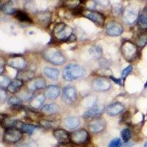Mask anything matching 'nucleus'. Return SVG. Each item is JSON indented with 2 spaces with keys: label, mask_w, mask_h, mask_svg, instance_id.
<instances>
[{
  "label": "nucleus",
  "mask_w": 147,
  "mask_h": 147,
  "mask_svg": "<svg viewBox=\"0 0 147 147\" xmlns=\"http://www.w3.org/2000/svg\"><path fill=\"white\" fill-rule=\"evenodd\" d=\"M47 88V82L42 77L33 78L27 82V88L30 91H36Z\"/></svg>",
  "instance_id": "14"
},
{
  "label": "nucleus",
  "mask_w": 147,
  "mask_h": 147,
  "mask_svg": "<svg viewBox=\"0 0 147 147\" xmlns=\"http://www.w3.org/2000/svg\"><path fill=\"white\" fill-rule=\"evenodd\" d=\"M43 73L46 77L52 80H57L60 75V71L57 69L52 67H45L43 69Z\"/></svg>",
  "instance_id": "25"
},
{
  "label": "nucleus",
  "mask_w": 147,
  "mask_h": 147,
  "mask_svg": "<svg viewBox=\"0 0 147 147\" xmlns=\"http://www.w3.org/2000/svg\"><path fill=\"white\" fill-rule=\"evenodd\" d=\"M40 111L44 115H55L60 111V106L55 103L48 104V105L43 106L40 109Z\"/></svg>",
  "instance_id": "21"
},
{
  "label": "nucleus",
  "mask_w": 147,
  "mask_h": 147,
  "mask_svg": "<svg viewBox=\"0 0 147 147\" xmlns=\"http://www.w3.org/2000/svg\"><path fill=\"white\" fill-rule=\"evenodd\" d=\"M123 13H124L123 16L127 23L133 24L136 22V21H138L139 14L138 13L137 10H135L133 7H128Z\"/></svg>",
  "instance_id": "18"
},
{
  "label": "nucleus",
  "mask_w": 147,
  "mask_h": 147,
  "mask_svg": "<svg viewBox=\"0 0 147 147\" xmlns=\"http://www.w3.org/2000/svg\"><path fill=\"white\" fill-rule=\"evenodd\" d=\"M88 52L90 56L94 59H100L102 56V54H103L102 47L98 45L92 46L89 49Z\"/></svg>",
  "instance_id": "29"
},
{
  "label": "nucleus",
  "mask_w": 147,
  "mask_h": 147,
  "mask_svg": "<svg viewBox=\"0 0 147 147\" xmlns=\"http://www.w3.org/2000/svg\"><path fill=\"white\" fill-rule=\"evenodd\" d=\"M137 46L131 41H125L121 46V53L126 60L131 62L138 56Z\"/></svg>",
  "instance_id": "5"
},
{
  "label": "nucleus",
  "mask_w": 147,
  "mask_h": 147,
  "mask_svg": "<svg viewBox=\"0 0 147 147\" xmlns=\"http://www.w3.org/2000/svg\"><path fill=\"white\" fill-rule=\"evenodd\" d=\"M60 88L58 85H50L46 88V91L44 93L46 98L49 100H55L60 96Z\"/></svg>",
  "instance_id": "17"
},
{
  "label": "nucleus",
  "mask_w": 147,
  "mask_h": 147,
  "mask_svg": "<svg viewBox=\"0 0 147 147\" xmlns=\"http://www.w3.org/2000/svg\"><path fill=\"white\" fill-rule=\"evenodd\" d=\"M32 94H30V91H24L22 94L20 95V99H24V100H28L31 98Z\"/></svg>",
  "instance_id": "41"
},
{
  "label": "nucleus",
  "mask_w": 147,
  "mask_h": 147,
  "mask_svg": "<svg viewBox=\"0 0 147 147\" xmlns=\"http://www.w3.org/2000/svg\"><path fill=\"white\" fill-rule=\"evenodd\" d=\"M53 136L60 144L65 145L70 141V134L63 129H55L53 131Z\"/></svg>",
  "instance_id": "16"
},
{
  "label": "nucleus",
  "mask_w": 147,
  "mask_h": 147,
  "mask_svg": "<svg viewBox=\"0 0 147 147\" xmlns=\"http://www.w3.org/2000/svg\"><path fill=\"white\" fill-rule=\"evenodd\" d=\"M10 82H11V81H10V78H8L7 76L3 75V74L1 75V80H0L1 88H7V86L10 85Z\"/></svg>",
  "instance_id": "35"
},
{
  "label": "nucleus",
  "mask_w": 147,
  "mask_h": 147,
  "mask_svg": "<svg viewBox=\"0 0 147 147\" xmlns=\"http://www.w3.org/2000/svg\"><path fill=\"white\" fill-rule=\"evenodd\" d=\"M85 70L82 65L75 63H71L65 65L63 71V77L65 81L76 80L85 76Z\"/></svg>",
  "instance_id": "1"
},
{
  "label": "nucleus",
  "mask_w": 147,
  "mask_h": 147,
  "mask_svg": "<svg viewBox=\"0 0 147 147\" xmlns=\"http://www.w3.org/2000/svg\"><path fill=\"white\" fill-rule=\"evenodd\" d=\"M16 147H38V146L35 141L30 140V141H27V142L19 144Z\"/></svg>",
  "instance_id": "40"
},
{
  "label": "nucleus",
  "mask_w": 147,
  "mask_h": 147,
  "mask_svg": "<svg viewBox=\"0 0 147 147\" xmlns=\"http://www.w3.org/2000/svg\"><path fill=\"white\" fill-rule=\"evenodd\" d=\"M106 126H107V124H106L105 119H103L102 117H97L93 119L88 122V128L92 133L98 134L105 130Z\"/></svg>",
  "instance_id": "10"
},
{
  "label": "nucleus",
  "mask_w": 147,
  "mask_h": 147,
  "mask_svg": "<svg viewBox=\"0 0 147 147\" xmlns=\"http://www.w3.org/2000/svg\"><path fill=\"white\" fill-rule=\"evenodd\" d=\"M42 55L47 62L55 65H63L66 60L62 52L55 47H50L45 49Z\"/></svg>",
  "instance_id": "2"
},
{
  "label": "nucleus",
  "mask_w": 147,
  "mask_h": 147,
  "mask_svg": "<svg viewBox=\"0 0 147 147\" xmlns=\"http://www.w3.org/2000/svg\"><path fill=\"white\" fill-rule=\"evenodd\" d=\"M7 64L12 69H16L19 71H22L26 69L27 63L25 58L21 55L10 56L7 60Z\"/></svg>",
  "instance_id": "9"
},
{
  "label": "nucleus",
  "mask_w": 147,
  "mask_h": 147,
  "mask_svg": "<svg viewBox=\"0 0 147 147\" xmlns=\"http://www.w3.org/2000/svg\"><path fill=\"white\" fill-rule=\"evenodd\" d=\"M77 99V90L72 85H67L63 88L62 99L67 105H73Z\"/></svg>",
  "instance_id": "8"
},
{
  "label": "nucleus",
  "mask_w": 147,
  "mask_h": 147,
  "mask_svg": "<svg viewBox=\"0 0 147 147\" xmlns=\"http://www.w3.org/2000/svg\"><path fill=\"white\" fill-rule=\"evenodd\" d=\"M106 33L111 37L119 36L123 32V26L121 23L115 21H110L106 24Z\"/></svg>",
  "instance_id": "12"
},
{
  "label": "nucleus",
  "mask_w": 147,
  "mask_h": 147,
  "mask_svg": "<svg viewBox=\"0 0 147 147\" xmlns=\"http://www.w3.org/2000/svg\"><path fill=\"white\" fill-rule=\"evenodd\" d=\"M105 108L102 105H93L91 107L83 113L84 119H95V118L99 117V115H102L105 111Z\"/></svg>",
  "instance_id": "13"
},
{
  "label": "nucleus",
  "mask_w": 147,
  "mask_h": 147,
  "mask_svg": "<svg viewBox=\"0 0 147 147\" xmlns=\"http://www.w3.org/2000/svg\"><path fill=\"white\" fill-rule=\"evenodd\" d=\"M90 140V136L85 129H80L70 134V141L77 146H82L87 144Z\"/></svg>",
  "instance_id": "4"
},
{
  "label": "nucleus",
  "mask_w": 147,
  "mask_h": 147,
  "mask_svg": "<svg viewBox=\"0 0 147 147\" xmlns=\"http://www.w3.org/2000/svg\"><path fill=\"white\" fill-rule=\"evenodd\" d=\"M34 73L31 71H22L20 74H18L17 75V79H19L21 80H29L30 81L31 80L33 79Z\"/></svg>",
  "instance_id": "32"
},
{
  "label": "nucleus",
  "mask_w": 147,
  "mask_h": 147,
  "mask_svg": "<svg viewBox=\"0 0 147 147\" xmlns=\"http://www.w3.org/2000/svg\"><path fill=\"white\" fill-rule=\"evenodd\" d=\"M92 88L96 92H105L111 88V82L105 77H99L92 82Z\"/></svg>",
  "instance_id": "11"
},
{
  "label": "nucleus",
  "mask_w": 147,
  "mask_h": 147,
  "mask_svg": "<svg viewBox=\"0 0 147 147\" xmlns=\"http://www.w3.org/2000/svg\"><path fill=\"white\" fill-rule=\"evenodd\" d=\"M23 81L19 80V79H16L14 80L11 81L10 85L7 86L6 89H7V91L11 93V94H16L21 90V88L23 86Z\"/></svg>",
  "instance_id": "26"
},
{
  "label": "nucleus",
  "mask_w": 147,
  "mask_h": 147,
  "mask_svg": "<svg viewBox=\"0 0 147 147\" xmlns=\"http://www.w3.org/2000/svg\"><path fill=\"white\" fill-rule=\"evenodd\" d=\"M73 34V29L62 22L57 24L53 29L54 37L58 41L66 42Z\"/></svg>",
  "instance_id": "3"
},
{
  "label": "nucleus",
  "mask_w": 147,
  "mask_h": 147,
  "mask_svg": "<svg viewBox=\"0 0 147 147\" xmlns=\"http://www.w3.org/2000/svg\"><path fill=\"white\" fill-rule=\"evenodd\" d=\"M64 124L69 129H76L80 125V119L75 116H69L64 119Z\"/></svg>",
  "instance_id": "23"
},
{
  "label": "nucleus",
  "mask_w": 147,
  "mask_h": 147,
  "mask_svg": "<svg viewBox=\"0 0 147 147\" xmlns=\"http://www.w3.org/2000/svg\"><path fill=\"white\" fill-rule=\"evenodd\" d=\"M58 147H66V146H65L64 145V144H61V145H60V146H58Z\"/></svg>",
  "instance_id": "44"
},
{
  "label": "nucleus",
  "mask_w": 147,
  "mask_h": 147,
  "mask_svg": "<svg viewBox=\"0 0 147 147\" xmlns=\"http://www.w3.org/2000/svg\"><path fill=\"white\" fill-rule=\"evenodd\" d=\"M18 127H19L20 130H22L24 132H25V133L29 134V135H32V132L36 129L38 128L37 126L33 125V124H26V123H22V122H19Z\"/></svg>",
  "instance_id": "30"
},
{
  "label": "nucleus",
  "mask_w": 147,
  "mask_h": 147,
  "mask_svg": "<svg viewBox=\"0 0 147 147\" xmlns=\"http://www.w3.org/2000/svg\"><path fill=\"white\" fill-rule=\"evenodd\" d=\"M113 12L115 16H119L120 14H121L122 12H124V9H123L121 5H120V4H115L113 7Z\"/></svg>",
  "instance_id": "36"
},
{
  "label": "nucleus",
  "mask_w": 147,
  "mask_h": 147,
  "mask_svg": "<svg viewBox=\"0 0 147 147\" xmlns=\"http://www.w3.org/2000/svg\"><path fill=\"white\" fill-rule=\"evenodd\" d=\"M121 136L122 140H124V142L127 143L129 141L132 136V132L129 128H124V129H122L121 132Z\"/></svg>",
  "instance_id": "33"
},
{
  "label": "nucleus",
  "mask_w": 147,
  "mask_h": 147,
  "mask_svg": "<svg viewBox=\"0 0 147 147\" xmlns=\"http://www.w3.org/2000/svg\"><path fill=\"white\" fill-rule=\"evenodd\" d=\"M83 16L87 18L88 19L94 23L96 26L102 27L105 23V17L103 13L98 12L96 10H91V9H85L83 12Z\"/></svg>",
  "instance_id": "6"
},
{
  "label": "nucleus",
  "mask_w": 147,
  "mask_h": 147,
  "mask_svg": "<svg viewBox=\"0 0 147 147\" xmlns=\"http://www.w3.org/2000/svg\"><path fill=\"white\" fill-rule=\"evenodd\" d=\"M23 136L22 131L19 129L13 128L5 129L3 134V140L8 144H13L18 143Z\"/></svg>",
  "instance_id": "7"
},
{
  "label": "nucleus",
  "mask_w": 147,
  "mask_h": 147,
  "mask_svg": "<svg viewBox=\"0 0 147 147\" xmlns=\"http://www.w3.org/2000/svg\"><path fill=\"white\" fill-rule=\"evenodd\" d=\"M147 44V32L141 33L136 38V45L139 48L142 49Z\"/></svg>",
  "instance_id": "31"
},
{
  "label": "nucleus",
  "mask_w": 147,
  "mask_h": 147,
  "mask_svg": "<svg viewBox=\"0 0 147 147\" xmlns=\"http://www.w3.org/2000/svg\"><path fill=\"white\" fill-rule=\"evenodd\" d=\"M122 142L120 138H114L113 140H112L110 141V143L109 144L108 147H121L122 146Z\"/></svg>",
  "instance_id": "38"
},
{
  "label": "nucleus",
  "mask_w": 147,
  "mask_h": 147,
  "mask_svg": "<svg viewBox=\"0 0 147 147\" xmlns=\"http://www.w3.org/2000/svg\"><path fill=\"white\" fill-rule=\"evenodd\" d=\"M35 21L40 25L47 26L51 20V13L49 11L39 12L38 13L35 14Z\"/></svg>",
  "instance_id": "20"
},
{
  "label": "nucleus",
  "mask_w": 147,
  "mask_h": 147,
  "mask_svg": "<svg viewBox=\"0 0 147 147\" xmlns=\"http://www.w3.org/2000/svg\"><path fill=\"white\" fill-rule=\"evenodd\" d=\"M0 9L5 14H7V15H15L16 13L18 10L14 7L13 3L12 2H5V3H1V5H0Z\"/></svg>",
  "instance_id": "27"
},
{
  "label": "nucleus",
  "mask_w": 147,
  "mask_h": 147,
  "mask_svg": "<svg viewBox=\"0 0 147 147\" xmlns=\"http://www.w3.org/2000/svg\"><path fill=\"white\" fill-rule=\"evenodd\" d=\"M124 110V105L119 102L110 104V105L106 107L105 112L110 116H116L121 113Z\"/></svg>",
  "instance_id": "15"
},
{
  "label": "nucleus",
  "mask_w": 147,
  "mask_h": 147,
  "mask_svg": "<svg viewBox=\"0 0 147 147\" xmlns=\"http://www.w3.org/2000/svg\"><path fill=\"white\" fill-rule=\"evenodd\" d=\"M145 147H147V142L145 144Z\"/></svg>",
  "instance_id": "45"
},
{
  "label": "nucleus",
  "mask_w": 147,
  "mask_h": 147,
  "mask_svg": "<svg viewBox=\"0 0 147 147\" xmlns=\"http://www.w3.org/2000/svg\"><path fill=\"white\" fill-rule=\"evenodd\" d=\"M137 24L139 29L142 30H147V6L139 13Z\"/></svg>",
  "instance_id": "22"
},
{
  "label": "nucleus",
  "mask_w": 147,
  "mask_h": 147,
  "mask_svg": "<svg viewBox=\"0 0 147 147\" xmlns=\"http://www.w3.org/2000/svg\"><path fill=\"white\" fill-rule=\"evenodd\" d=\"M110 80H112V81H113L115 84H118L119 85H122V82H121V79H117L115 78L113 76H110Z\"/></svg>",
  "instance_id": "43"
},
{
  "label": "nucleus",
  "mask_w": 147,
  "mask_h": 147,
  "mask_svg": "<svg viewBox=\"0 0 147 147\" xmlns=\"http://www.w3.org/2000/svg\"><path fill=\"white\" fill-rule=\"evenodd\" d=\"M46 96L42 94H37L34 97H32L30 102V107L33 109H39L42 106V105L45 102Z\"/></svg>",
  "instance_id": "24"
},
{
  "label": "nucleus",
  "mask_w": 147,
  "mask_h": 147,
  "mask_svg": "<svg viewBox=\"0 0 147 147\" xmlns=\"http://www.w3.org/2000/svg\"><path fill=\"white\" fill-rule=\"evenodd\" d=\"M130 113L129 112V111H127V112H126L125 113H124V116H123V119H124V123H129L130 122Z\"/></svg>",
  "instance_id": "42"
},
{
  "label": "nucleus",
  "mask_w": 147,
  "mask_h": 147,
  "mask_svg": "<svg viewBox=\"0 0 147 147\" xmlns=\"http://www.w3.org/2000/svg\"><path fill=\"white\" fill-rule=\"evenodd\" d=\"M7 103L10 105L13 106V107H19L21 104H22V99H20V97L12 96L8 99Z\"/></svg>",
  "instance_id": "34"
},
{
  "label": "nucleus",
  "mask_w": 147,
  "mask_h": 147,
  "mask_svg": "<svg viewBox=\"0 0 147 147\" xmlns=\"http://www.w3.org/2000/svg\"><path fill=\"white\" fill-rule=\"evenodd\" d=\"M18 124H19V121L10 115H5L4 118L2 117V119H1V126L2 128L5 129L18 127Z\"/></svg>",
  "instance_id": "19"
},
{
  "label": "nucleus",
  "mask_w": 147,
  "mask_h": 147,
  "mask_svg": "<svg viewBox=\"0 0 147 147\" xmlns=\"http://www.w3.org/2000/svg\"><path fill=\"white\" fill-rule=\"evenodd\" d=\"M132 69H133V68H132V65H128L127 67H126L125 69H124L123 70H122V71H121V78L123 79L124 80H125L126 78H127V76H128L129 74L131 73V72H132Z\"/></svg>",
  "instance_id": "37"
},
{
  "label": "nucleus",
  "mask_w": 147,
  "mask_h": 147,
  "mask_svg": "<svg viewBox=\"0 0 147 147\" xmlns=\"http://www.w3.org/2000/svg\"><path fill=\"white\" fill-rule=\"evenodd\" d=\"M15 17L17 20H18L21 22H24V23H33V21H32V18H30V16L25 11L18 10L16 13Z\"/></svg>",
  "instance_id": "28"
},
{
  "label": "nucleus",
  "mask_w": 147,
  "mask_h": 147,
  "mask_svg": "<svg viewBox=\"0 0 147 147\" xmlns=\"http://www.w3.org/2000/svg\"><path fill=\"white\" fill-rule=\"evenodd\" d=\"M40 124L41 125V127L49 129V128H52V127L54 126V122L51 121H48V120H40Z\"/></svg>",
  "instance_id": "39"
}]
</instances>
